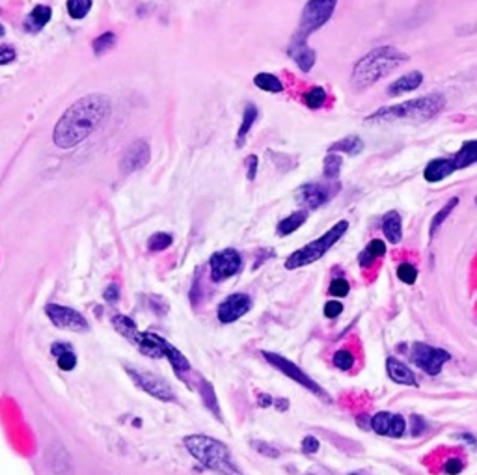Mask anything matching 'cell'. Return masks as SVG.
Wrapping results in <instances>:
<instances>
[{"mask_svg": "<svg viewBox=\"0 0 477 475\" xmlns=\"http://www.w3.org/2000/svg\"><path fill=\"white\" fill-rule=\"evenodd\" d=\"M112 110V101L103 93H92L75 101L54 127V144L60 150H71L98 131Z\"/></svg>", "mask_w": 477, "mask_h": 475, "instance_id": "1", "label": "cell"}, {"mask_svg": "<svg viewBox=\"0 0 477 475\" xmlns=\"http://www.w3.org/2000/svg\"><path fill=\"white\" fill-rule=\"evenodd\" d=\"M112 325L114 328H116L125 340L131 341L142 354H146L150 358H166L172 364V367L176 369L179 375L190 371L189 360H187L176 347H172L168 341L162 340L161 335L151 334V332H140V330L137 328V325L125 315H114Z\"/></svg>", "mask_w": 477, "mask_h": 475, "instance_id": "2", "label": "cell"}, {"mask_svg": "<svg viewBox=\"0 0 477 475\" xmlns=\"http://www.w3.org/2000/svg\"><path fill=\"white\" fill-rule=\"evenodd\" d=\"M404 62H409V54H404L397 47H392V45L377 47L356 62L351 75L352 86L356 90H365V88L373 86L379 80H382L386 75L403 66Z\"/></svg>", "mask_w": 477, "mask_h": 475, "instance_id": "3", "label": "cell"}, {"mask_svg": "<svg viewBox=\"0 0 477 475\" xmlns=\"http://www.w3.org/2000/svg\"><path fill=\"white\" fill-rule=\"evenodd\" d=\"M446 101L440 93H431L424 98L412 99V101H404L401 105L394 107H382L371 116L365 118L367 123H394V122H427L434 118L444 108Z\"/></svg>", "mask_w": 477, "mask_h": 475, "instance_id": "4", "label": "cell"}, {"mask_svg": "<svg viewBox=\"0 0 477 475\" xmlns=\"http://www.w3.org/2000/svg\"><path fill=\"white\" fill-rule=\"evenodd\" d=\"M185 447L207 470H213L220 475H243L234 462L228 446L216 438L205 437V434H190L185 438Z\"/></svg>", "mask_w": 477, "mask_h": 475, "instance_id": "5", "label": "cell"}, {"mask_svg": "<svg viewBox=\"0 0 477 475\" xmlns=\"http://www.w3.org/2000/svg\"><path fill=\"white\" fill-rule=\"evenodd\" d=\"M347 229H349V222H347V220H341V222L334 224L325 235H321V237L312 241V243L306 244V246H302L300 250H297V252H293L291 256L288 257V261H285V268L295 271V268L306 267L310 263L321 259V257L325 256V254H327L328 250L343 237V235H345Z\"/></svg>", "mask_w": 477, "mask_h": 475, "instance_id": "6", "label": "cell"}, {"mask_svg": "<svg viewBox=\"0 0 477 475\" xmlns=\"http://www.w3.org/2000/svg\"><path fill=\"white\" fill-rule=\"evenodd\" d=\"M337 0H310L300 15V23H298V30L291 43H306L308 38L321 28L323 25H327L330 21L332 14L336 10Z\"/></svg>", "mask_w": 477, "mask_h": 475, "instance_id": "7", "label": "cell"}, {"mask_svg": "<svg viewBox=\"0 0 477 475\" xmlns=\"http://www.w3.org/2000/svg\"><path fill=\"white\" fill-rule=\"evenodd\" d=\"M127 375L131 377V380L137 384L138 388L144 390L146 393H150L151 397L159 399L162 402H170L176 401V393L172 392L170 384L166 382L164 378L157 377L151 371L146 369H140L137 365H125Z\"/></svg>", "mask_w": 477, "mask_h": 475, "instance_id": "8", "label": "cell"}, {"mask_svg": "<svg viewBox=\"0 0 477 475\" xmlns=\"http://www.w3.org/2000/svg\"><path fill=\"white\" fill-rule=\"evenodd\" d=\"M340 192L337 179H325L321 183H308L297 192V202L306 209H319L328 204Z\"/></svg>", "mask_w": 477, "mask_h": 475, "instance_id": "9", "label": "cell"}, {"mask_svg": "<svg viewBox=\"0 0 477 475\" xmlns=\"http://www.w3.org/2000/svg\"><path fill=\"white\" fill-rule=\"evenodd\" d=\"M263 356L265 360H267L268 364L273 365V367H276L280 373H283L285 377H289L291 380H295V382H298L302 386V388L310 390L312 393H315V395H319V397H325L328 399V395L325 393V390L319 386V384L313 380V378L308 377L304 371H302L298 365H295L293 362H289L288 358H283V356H280V354H274V353H267V350H263Z\"/></svg>", "mask_w": 477, "mask_h": 475, "instance_id": "10", "label": "cell"}, {"mask_svg": "<svg viewBox=\"0 0 477 475\" xmlns=\"http://www.w3.org/2000/svg\"><path fill=\"white\" fill-rule=\"evenodd\" d=\"M449 358L451 356H449L448 350L436 349V347H431L427 343L412 345V362L431 377H436L442 371L444 364L449 362Z\"/></svg>", "mask_w": 477, "mask_h": 475, "instance_id": "11", "label": "cell"}, {"mask_svg": "<svg viewBox=\"0 0 477 475\" xmlns=\"http://www.w3.org/2000/svg\"><path fill=\"white\" fill-rule=\"evenodd\" d=\"M45 313L54 326L62 330H69V332H88L90 330L88 320L84 319L77 310L68 308V306L49 304L45 308Z\"/></svg>", "mask_w": 477, "mask_h": 475, "instance_id": "12", "label": "cell"}, {"mask_svg": "<svg viewBox=\"0 0 477 475\" xmlns=\"http://www.w3.org/2000/svg\"><path fill=\"white\" fill-rule=\"evenodd\" d=\"M211 278L214 281H224L228 278L235 276L241 267H243V259L238 256L237 250L226 248L222 252H216L209 261Z\"/></svg>", "mask_w": 477, "mask_h": 475, "instance_id": "13", "label": "cell"}, {"mask_svg": "<svg viewBox=\"0 0 477 475\" xmlns=\"http://www.w3.org/2000/svg\"><path fill=\"white\" fill-rule=\"evenodd\" d=\"M250 308H252L250 296L243 295V293H235V295L228 296V298L219 306L216 315H219L220 323L228 325V323H235L237 319H241L244 313H248Z\"/></svg>", "mask_w": 477, "mask_h": 475, "instance_id": "14", "label": "cell"}, {"mask_svg": "<svg viewBox=\"0 0 477 475\" xmlns=\"http://www.w3.org/2000/svg\"><path fill=\"white\" fill-rule=\"evenodd\" d=\"M371 427H373V431L377 434H380V437L399 438L403 437L407 423H404V417L399 416V414L379 412L371 419Z\"/></svg>", "mask_w": 477, "mask_h": 475, "instance_id": "15", "label": "cell"}, {"mask_svg": "<svg viewBox=\"0 0 477 475\" xmlns=\"http://www.w3.org/2000/svg\"><path fill=\"white\" fill-rule=\"evenodd\" d=\"M150 157L151 151L150 146H147V142H132L122 157V172L123 174H131V172L140 170V168H144L150 162Z\"/></svg>", "mask_w": 477, "mask_h": 475, "instance_id": "16", "label": "cell"}, {"mask_svg": "<svg viewBox=\"0 0 477 475\" xmlns=\"http://www.w3.org/2000/svg\"><path fill=\"white\" fill-rule=\"evenodd\" d=\"M424 84V73H419V71H410V73L403 75L397 80L388 86V95L392 98H397V95H403L407 92H414L418 90L419 86Z\"/></svg>", "mask_w": 477, "mask_h": 475, "instance_id": "17", "label": "cell"}, {"mask_svg": "<svg viewBox=\"0 0 477 475\" xmlns=\"http://www.w3.org/2000/svg\"><path fill=\"white\" fill-rule=\"evenodd\" d=\"M47 464L56 475L71 474V456L62 446H51L47 451Z\"/></svg>", "mask_w": 477, "mask_h": 475, "instance_id": "18", "label": "cell"}, {"mask_svg": "<svg viewBox=\"0 0 477 475\" xmlns=\"http://www.w3.org/2000/svg\"><path fill=\"white\" fill-rule=\"evenodd\" d=\"M455 170L457 168L453 165V159H434L425 168L424 177L429 183H439V181H444L446 177H449Z\"/></svg>", "mask_w": 477, "mask_h": 475, "instance_id": "19", "label": "cell"}, {"mask_svg": "<svg viewBox=\"0 0 477 475\" xmlns=\"http://www.w3.org/2000/svg\"><path fill=\"white\" fill-rule=\"evenodd\" d=\"M386 367H388V375L394 382L403 384V386H418V380H416L412 369L397 358H388Z\"/></svg>", "mask_w": 477, "mask_h": 475, "instance_id": "20", "label": "cell"}, {"mask_svg": "<svg viewBox=\"0 0 477 475\" xmlns=\"http://www.w3.org/2000/svg\"><path fill=\"white\" fill-rule=\"evenodd\" d=\"M289 54H291V58L295 60V63H297L300 71H304V73H308L313 68V63H315L317 58L315 51L310 49L308 43H291Z\"/></svg>", "mask_w": 477, "mask_h": 475, "instance_id": "21", "label": "cell"}, {"mask_svg": "<svg viewBox=\"0 0 477 475\" xmlns=\"http://www.w3.org/2000/svg\"><path fill=\"white\" fill-rule=\"evenodd\" d=\"M51 353H53V356L56 358V364H58V367L62 369V371H71V369L77 367V354H75V350L71 349V345L68 343H54L53 347H51Z\"/></svg>", "mask_w": 477, "mask_h": 475, "instance_id": "22", "label": "cell"}, {"mask_svg": "<svg viewBox=\"0 0 477 475\" xmlns=\"http://www.w3.org/2000/svg\"><path fill=\"white\" fill-rule=\"evenodd\" d=\"M382 231L392 244H397L403 237V226H401V214L397 211H389L382 219Z\"/></svg>", "mask_w": 477, "mask_h": 475, "instance_id": "23", "label": "cell"}, {"mask_svg": "<svg viewBox=\"0 0 477 475\" xmlns=\"http://www.w3.org/2000/svg\"><path fill=\"white\" fill-rule=\"evenodd\" d=\"M453 165H455L457 170H463V168H468V166L477 165V140L464 142L463 147L453 157Z\"/></svg>", "mask_w": 477, "mask_h": 475, "instance_id": "24", "label": "cell"}, {"mask_svg": "<svg viewBox=\"0 0 477 475\" xmlns=\"http://www.w3.org/2000/svg\"><path fill=\"white\" fill-rule=\"evenodd\" d=\"M364 150V142H362L360 136L351 135L343 138V140H337L336 144H332L328 147L330 153H347V155H358L360 151Z\"/></svg>", "mask_w": 477, "mask_h": 475, "instance_id": "25", "label": "cell"}, {"mask_svg": "<svg viewBox=\"0 0 477 475\" xmlns=\"http://www.w3.org/2000/svg\"><path fill=\"white\" fill-rule=\"evenodd\" d=\"M308 219V213L304 211V209H300V211H295L293 214H289L288 219H283L282 222L278 224V235H291L293 231H297L298 228H300L302 224L306 222Z\"/></svg>", "mask_w": 477, "mask_h": 475, "instance_id": "26", "label": "cell"}, {"mask_svg": "<svg viewBox=\"0 0 477 475\" xmlns=\"http://www.w3.org/2000/svg\"><path fill=\"white\" fill-rule=\"evenodd\" d=\"M384 254H386V244L382 243V241H379V239H375V241H371V243L364 248V252L360 254L358 259H360L362 267H369L371 263L384 256Z\"/></svg>", "mask_w": 477, "mask_h": 475, "instance_id": "27", "label": "cell"}, {"mask_svg": "<svg viewBox=\"0 0 477 475\" xmlns=\"http://www.w3.org/2000/svg\"><path fill=\"white\" fill-rule=\"evenodd\" d=\"M256 118H258V108L253 107V105H246V108H244L243 123H241V127H238L237 147H243L244 140H246V136H248L250 129H252L253 122H256Z\"/></svg>", "mask_w": 477, "mask_h": 475, "instance_id": "28", "label": "cell"}, {"mask_svg": "<svg viewBox=\"0 0 477 475\" xmlns=\"http://www.w3.org/2000/svg\"><path fill=\"white\" fill-rule=\"evenodd\" d=\"M253 84H256L258 88H261V90H265V92H271V93L283 92V84L280 83V78H276L274 75H271V73L256 75V78H253Z\"/></svg>", "mask_w": 477, "mask_h": 475, "instance_id": "29", "label": "cell"}, {"mask_svg": "<svg viewBox=\"0 0 477 475\" xmlns=\"http://www.w3.org/2000/svg\"><path fill=\"white\" fill-rule=\"evenodd\" d=\"M457 205H458V199L457 198H451V199H449L448 205H444V207L440 209L439 213L434 214L433 220H431V237H433L434 233L439 231V228L444 224V220L448 219L449 214H451L453 209L457 207Z\"/></svg>", "mask_w": 477, "mask_h": 475, "instance_id": "30", "label": "cell"}, {"mask_svg": "<svg viewBox=\"0 0 477 475\" xmlns=\"http://www.w3.org/2000/svg\"><path fill=\"white\" fill-rule=\"evenodd\" d=\"M51 15H53V11H51L49 6H36L32 14H30V25L38 30L43 28L51 21Z\"/></svg>", "mask_w": 477, "mask_h": 475, "instance_id": "31", "label": "cell"}, {"mask_svg": "<svg viewBox=\"0 0 477 475\" xmlns=\"http://www.w3.org/2000/svg\"><path fill=\"white\" fill-rule=\"evenodd\" d=\"M341 165H343V159L336 153H330V155L325 159V168H323V174L327 179H337L341 172Z\"/></svg>", "mask_w": 477, "mask_h": 475, "instance_id": "32", "label": "cell"}, {"mask_svg": "<svg viewBox=\"0 0 477 475\" xmlns=\"http://www.w3.org/2000/svg\"><path fill=\"white\" fill-rule=\"evenodd\" d=\"M92 10V0H68V11L73 19H84Z\"/></svg>", "mask_w": 477, "mask_h": 475, "instance_id": "33", "label": "cell"}, {"mask_svg": "<svg viewBox=\"0 0 477 475\" xmlns=\"http://www.w3.org/2000/svg\"><path fill=\"white\" fill-rule=\"evenodd\" d=\"M327 101V92H325V88L315 86L312 88L310 92L304 95V103H306L308 108H321Z\"/></svg>", "mask_w": 477, "mask_h": 475, "instance_id": "34", "label": "cell"}, {"mask_svg": "<svg viewBox=\"0 0 477 475\" xmlns=\"http://www.w3.org/2000/svg\"><path fill=\"white\" fill-rule=\"evenodd\" d=\"M170 244H172V235H168V233H155V235H151L147 248H150L151 252H162V250H166Z\"/></svg>", "mask_w": 477, "mask_h": 475, "instance_id": "35", "label": "cell"}, {"mask_svg": "<svg viewBox=\"0 0 477 475\" xmlns=\"http://www.w3.org/2000/svg\"><path fill=\"white\" fill-rule=\"evenodd\" d=\"M114 43H116V36H114L112 32H105V34L99 36V38L93 41V53L105 54L107 51L112 49Z\"/></svg>", "mask_w": 477, "mask_h": 475, "instance_id": "36", "label": "cell"}, {"mask_svg": "<svg viewBox=\"0 0 477 475\" xmlns=\"http://www.w3.org/2000/svg\"><path fill=\"white\" fill-rule=\"evenodd\" d=\"M334 365L341 371H349L355 365V356H352L351 350H337L334 354Z\"/></svg>", "mask_w": 477, "mask_h": 475, "instance_id": "37", "label": "cell"}, {"mask_svg": "<svg viewBox=\"0 0 477 475\" xmlns=\"http://www.w3.org/2000/svg\"><path fill=\"white\" fill-rule=\"evenodd\" d=\"M397 278H399L403 283L412 286V283L416 281V278H418V271H416L414 265H410V263H403V265H399V268H397Z\"/></svg>", "mask_w": 477, "mask_h": 475, "instance_id": "38", "label": "cell"}, {"mask_svg": "<svg viewBox=\"0 0 477 475\" xmlns=\"http://www.w3.org/2000/svg\"><path fill=\"white\" fill-rule=\"evenodd\" d=\"M349 289H351V287H349V281L343 280V278H337V280L332 281L328 291H330L332 296H340V298H343V296L349 295Z\"/></svg>", "mask_w": 477, "mask_h": 475, "instance_id": "39", "label": "cell"}, {"mask_svg": "<svg viewBox=\"0 0 477 475\" xmlns=\"http://www.w3.org/2000/svg\"><path fill=\"white\" fill-rule=\"evenodd\" d=\"M201 386H204V388H200V392H201V395H204V399H205V404H207V407H209L211 410L216 414V412H219V404H216V397H214L213 388H211L207 382H201Z\"/></svg>", "mask_w": 477, "mask_h": 475, "instance_id": "40", "label": "cell"}, {"mask_svg": "<svg viewBox=\"0 0 477 475\" xmlns=\"http://www.w3.org/2000/svg\"><path fill=\"white\" fill-rule=\"evenodd\" d=\"M15 60V49L10 45H0V66L11 63Z\"/></svg>", "mask_w": 477, "mask_h": 475, "instance_id": "41", "label": "cell"}, {"mask_svg": "<svg viewBox=\"0 0 477 475\" xmlns=\"http://www.w3.org/2000/svg\"><path fill=\"white\" fill-rule=\"evenodd\" d=\"M341 311H343V304L337 301H330V302H327V306H325V315L330 317V319L340 315Z\"/></svg>", "mask_w": 477, "mask_h": 475, "instance_id": "42", "label": "cell"}, {"mask_svg": "<svg viewBox=\"0 0 477 475\" xmlns=\"http://www.w3.org/2000/svg\"><path fill=\"white\" fill-rule=\"evenodd\" d=\"M302 449H304V453H315L319 449V440L313 437H306L302 440Z\"/></svg>", "mask_w": 477, "mask_h": 475, "instance_id": "43", "label": "cell"}, {"mask_svg": "<svg viewBox=\"0 0 477 475\" xmlns=\"http://www.w3.org/2000/svg\"><path fill=\"white\" fill-rule=\"evenodd\" d=\"M252 446H256V449H258L259 453H263V455H267V456H278V455H280L276 449H273V447L268 446V444H265V442H252Z\"/></svg>", "mask_w": 477, "mask_h": 475, "instance_id": "44", "label": "cell"}, {"mask_svg": "<svg viewBox=\"0 0 477 475\" xmlns=\"http://www.w3.org/2000/svg\"><path fill=\"white\" fill-rule=\"evenodd\" d=\"M246 166H248V179L253 181L256 179V174H258V157L256 155H250L248 159H246Z\"/></svg>", "mask_w": 477, "mask_h": 475, "instance_id": "45", "label": "cell"}, {"mask_svg": "<svg viewBox=\"0 0 477 475\" xmlns=\"http://www.w3.org/2000/svg\"><path fill=\"white\" fill-rule=\"evenodd\" d=\"M463 461H458V459H451V461H448V464H446V471H448L449 475H457L458 471H463Z\"/></svg>", "mask_w": 477, "mask_h": 475, "instance_id": "46", "label": "cell"}, {"mask_svg": "<svg viewBox=\"0 0 477 475\" xmlns=\"http://www.w3.org/2000/svg\"><path fill=\"white\" fill-rule=\"evenodd\" d=\"M117 296H120V289H117L116 283H112V286H108L107 291H105V298H107L108 302H116Z\"/></svg>", "mask_w": 477, "mask_h": 475, "instance_id": "47", "label": "cell"}, {"mask_svg": "<svg viewBox=\"0 0 477 475\" xmlns=\"http://www.w3.org/2000/svg\"><path fill=\"white\" fill-rule=\"evenodd\" d=\"M4 34H6V30H4V26L0 25V38H2V36H4Z\"/></svg>", "mask_w": 477, "mask_h": 475, "instance_id": "48", "label": "cell"}, {"mask_svg": "<svg viewBox=\"0 0 477 475\" xmlns=\"http://www.w3.org/2000/svg\"><path fill=\"white\" fill-rule=\"evenodd\" d=\"M476 204H477V196H476Z\"/></svg>", "mask_w": 477, "mask_h": 475, "instance_id": "49", "label": "cell"}]
</instances>
